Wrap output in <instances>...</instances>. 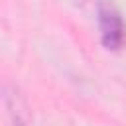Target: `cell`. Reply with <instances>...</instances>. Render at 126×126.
<instances>
[{"mask_svg": "<svg viewBox=\"0 0 126 126\" xmlns=\"http://www.w3.org/2000/svg\"><path fill=\"white\" fill-rule=\"evenodd\" d=\"M98 28H100V37L102 43L108 49H120L126 37L124 22L116 6L108 0L98 2Z\"/></svg>", "mask_w": 126, "mask_h": 126, "instance_id": "cell-1", "label": "cell"}]
</instances>
